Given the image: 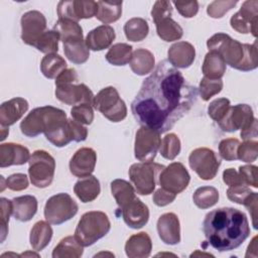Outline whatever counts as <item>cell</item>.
Instances as JSON below:
<instances>
[{
    "label": "cell",
    "mask_w": 258,
    "mask_h": 258,
    "mask_svg": "<svg viewBox=\"0 0 258 258\" xmlns=\"http://www.w3.org/2000/svg\"><path fill=\"white\" fill-rule=\"evenodd\" d=\"M158 178L163 189L177 195L187 187L190 175L182 163L172 162L161 170Z\"/></svg>",
    "instance_id": "12"
},
{
    "label": "cell",
    "mask_w": 258,
    "mask_h": 258,
    "mask_svg": "<svg viewBox=\"0 0 258 258\" xmlns=\"http://www.w3.org/2000/svg\"><path fill=\"white\" fill-rule=\"evenodd\" d=\"M132 46L127 43L113 44L106 53V59L113 66H125L132 56Z\"/></svg>",
    "instance_id": "39"
},
{
    "label": "cell",
    "mask_w": 258,
    "mask_h": 258,
    "mask_svg": "<svg viewBox=\"0 0 258 258\" xmlns=\"http://www.w3.org/2000/svg\"><path fill=\"white\" fill-rule=\"evenodd\" d=\"M223 89L222 80H211L208 78H203L200 83L199 92L201 98L204 101H209L213 96L219 94Z\"/></svg>",
    "instance_id": "43"
},
{
    "label": "cell",
    "mask_w": 258,
    "mask_h": 258,
    "mask_svg": "<svg viewBox=\"0 0 258 258\" xmlns=\"http://www.w3.org/2000/svg\"><path fill=\"white\" fill-rule=\"evenodd\" d=\"M238 3V1L233 0H218L213 1L209 4L207 8V13L213 17V18H221L223 17L229 10H231L235 5Z\"/></svg>",
    "instance_id": "48"
},
{
    "label": "cell",
    "mask_w": 258,
    "mask_h": 258,
    "mask_svg": "<svg viewBox=\"0 0 258 258\" xmlns=\"http://www.w3.org/2000/svg\"><path fill=\"white\" fill-rule=\"evenodd\" d=\"M97 9V2L92 0L59 1L57 4V15L58 19H70L78 22L81 19H88L96 16Z\"/></svg>",
    "instance_id": "15"
},
{
    "label": "cell",
    "mask_w": 258,
    "mask_h": 258,
    "mask_svg": "<svg viewBox=\"0 0 258 258\" xmlns=\"http://www.w3.org/2000/svg\"><path fill=\"white\" fill-rule=\"evenodd\" d=\"M152 242L149 235L140 232L132 235L125 244V253L129 258H145L151 253Z\"/></svg>",
    "instance_id": "25"
},
{
    "label": "cell",
    "mask_w": 258,
    "mask_h": 258,
    "mask_svg": "<svg viewBox=\"0 0 258 258\" xmlns=\"http://www.w3.org/2000/svg\"><path fill=\"white\" fill-rule=\"evenodd\" d=\"M158 36L164 41H174L181 38L183 30L181 26L171 17H166L155 23Z\"/></svg>",
    "instance_id": "35"
},
{
    "label": "cell",
    "mask_w": 258,
    "mask_h": 258,
    "mask_svg": "<svg viewBox=\"0 0 258 258\" xmlns=\"http://www.w3.org/2000/svg\"><path fill=\"white\" fill-rule=\"evenodd\" d=\"M197 97V88L167 60H161L143 81L131 111L138 124L161 134L189 112Z\"/></svg>",
    "instance_id": "1"
},
{
    "label": "cell",
    "mask_w": 258,
    "mask_h": 258,
    "mask_svg": "<svg viewBox=\"0 0 258 258\" xmlns=\"http://www.w3.org/2000/svg\"><path fill=\"white\" fill-rule=\"evenodd\" d=\"M164 168L162 164L151 162L134 163L129 168V177L135 186L137 194L148 196L153 192L156 186L159 173Z\"/></svg>",
    "instance_id": "8"
},
{
    "label": "cell",
    "mask_w": 258,
    "mask_h": 258,
    "mask_svg": "<svg viewBox=\"0 0 258 258\" xmlns=\"http://www.w3.org/2000/svg\"><path fill=\"white\" fill-rule=\"evenodd\" d=\"M55 97L67 105L90 104L93 105L94 94L85 85L79 83H68L55 85Z\"/></svg>",
    "instance_id": "17"
},
{
    "label": "cell",
    "mask_w": 258,
    "mask_h": 258,
    "mask_svg": "<svg viewBox=\"0 0 258 258\" xmlns=\"http://www.w3.org/2000/svg\"><path fill=\"white\" fill-rule=\"evenodd\" d=\"M157 232L161 241L167 245H176L180 242V225L174 213H165L158 218Z\"/></svg>",
    "instance_id": "20"
},
{
    "label": "cell",
    "mask_w": 258,
    "mask_h": 258,
    "mask_svg": "<svg viewBox=\"0 0 258 258\" xmlns=\"http://www.w3.org/2000/svg\"><path fill=\"white\" fill-rule=\"evenodd\" d=\"M6 185L11 190L20 191L28 187V178L24 173H14L6 178Z\"/></svg>",
    "instance_id": "54"
},
{
    "label": "cell",
    "mask_w": 258,
    "mask_h": 258,
    "mask_svg": "<svg viewBox=\"0 0 258 258\" xmlns=\"http://www.w3.org/2000/svg\"><path fill=\"white\" fill-rule=\"evenodd\" d=\"M119 211L125 224L132 229L142 228L149 220L148 207L137 197Z\"/></svg>",
    "instance_id": "19"
},
{
    "label": "cell",
    "mask_w": 258,
    "mask_h": 258,
    "mask_svg": "<svg viewBox=\"0 0 258 258\" xmlns=\"http://www.w3.org/2000/svg\"><path fill=\"white\" fill-rule=\"evenodd\" d=\"M28 110V102L20 97L8 100L0 106V123L9 127L16 123Z\"/></svg>",
    "instance_id": "23"
},
{
    "label": "cell",
    "mask_w": 258,
    "mask_h": 258,
    "mask_svg": "<svg viewBox=\"0 0 258 258\" xmlns=\"http://www.w3.org/2000/svg\"><path fill=\"white\" fill-rule=\"evenodd\" d=\"M0 179H1V188H0V191H3V190H4V188H5V186L7 187V185H6V184H4V180H5V179H4V177H3L2 175L0 176Z\"/></svg>",
    "instance_id": "61"
},
{
    "label": "cell",
    "mask_w": 258,
    "mask_h": 258,
    "mask_svg": "<svg viewBox=\"0 0 258 258\" xmlns=\"http://www.w3.org/2000/svg\"><path fill=\"white\" fill-rule=\"evenodd\" d=\"M230 107H231V104L229 99L219 98L210 103L208 107V114L214 121L218 123L226 116Z\"/></svg>",
    "instance_id": "45"
},
{
    "label": "cell",
    "mask_w": 258,
    "mask_h": 258,
    "mask_svg": "<svg viewBox=\"0 0 258 258\" xmlns=\"http://www.w3.org/2000/svg\"><path fill=\"white\" fill-rule=\"evenodd\" d=\"M21 39L25 44L34 46L38 38L46 31V19L37 10L25 12L20 20Z\"/></svg>",
    "instance_id": "16"
},
{
    "label": "cell",
    "mask_w": 258,
    "mask_h": 258,
    "mask_svg": "<svg viewBox=\"0 0 258 258\" xmlns=\"http://www.w3.org/2000/svg\"><path fill=\"white\" fill-rule=\"evenodd\" d=\"M30 158L29 150L20 144L8 142L0 145V167L22 165Z\"/></svg>",
    "instance_id": "21"
},
{
    "label": "cell",
    "mask_w": 258,
    "mask_h": 258,
    "mask_svg": "<svg viewBox=\"0 0 258 258\" xmlns=\"http://www.w3.org/2000/svg\"><path fill=\"white\" fill-rule=\"evenodd\" d=\"M69 124L72 132L73 141L82 142L87 139L88 136V129L81 123L77 122L74 119H69Z\"/></svg>",
    "instance_id": "55"
},
{
    "label": "cell",
    "mask_w": 258,
    "mask_h": 258,
    "mask_svg": "<svg viewBox=\"0 0 258 258\" xmlns=\"http://www.w3.org/2000/svg\"><path fill=\"white\" fill-rule=\"evenodd\" d=\"M53 30L58 33L62 42L74 38H83V29L81 25L70 19H58L53 26Z\"/></svg>",
    "instance_id": "38"
},
{
    "label": "cell",
    "mask_w": 258,
    "mask_h": 258,
    "mask_svg": "<svg viewBox=\"0 0 258 258\" xmlns=\"http://www.w3.org/2000/svg\"><path fill=\"white\" fill-rule=\"evenodd\" d=\"M252 192L253 191L248 187V185L239 184L229 186V188L227 189V197L230 201L239 205H243Z\"/></svg>",
    "instance_id": "49"
},
{
    "label": "cell",
    "mask_w": 258,
    "mask_h": 258,
    "mask_svg": "<svg viewBox=\"0 0 258 258\" xmlns=\"http://www.w3.org/2000/svg\"><path fill=\"white\" fill-rule=\"evenodd\" d=\"M257 202H258V195L257 192L253 191L243 204L251 215L254 229H257Z\"/></svg>",
    "instance_id": "57"
},
{
    "label": "cell",
    "mask_w": 258,
    "mask_h": 258,
    "mask_svg": "<svg viewBox=\"0 0 258 258\" xmlns=\"http://www.w3.org/2000/svg\"><path fill=\"white\" fill-rule=\"evenodd\" d=\"M98 9L96 18L104 24H109L117 21L122 14V1L109 2V1H98Z\"/></svg>",
    "instance_id": "34"
},
{
    "label": "cell",
    "mask_w": 258,
    "mask_h": 258,
    "mask_svg": "<svg viewBox=\"0 0 258 258\" xmlns=\"http://www.w3.org/2000/svg\"><path fill=\"white\" fill-rule=\"evenodd\" d=\"M74 191L82 203L93 202L100 195V181L96 176L92 174L82 177L75 183Z\"/></svg>",
    "instance_id": "27"
},
{
    "label": "cell",
    "mask_w": 258,
    "mask_h": 258,
    "mask_svg": "<svg viewBox=\"0 0 258 258\" xmlns=\"http://www.w3.org/2000/svg\"><path fill=\"white\" fill-rule=\"evenodd\" d=\"M93 107L111 122H120L127 116L126 104L112 86L102 89L94 97Z\"/></svg>",
    "instance_id": "6"
},
{
    "label": "cell",
    "mask_w": 258,
    "mask_h": 258,
    "mask_svg": "<svg viewBox=\"0 0 258 258\" xmlns=\"http://www.w3.org/2000/svg\"><path fill=\"white\" fill-rule=\"evenodd\" d=\"M202 71L205 78L211 80H221L226 73V62L216 51H209L205 56Z\"/></svg>",
    "instance_id": "31"
},
{
    "label": "cell",
    "mask_w": 258,
    "mask_h": 258,
    "mask_svg": "<svg viewBox=\"0 0 258 258\" xmlns=\"http://www.w3.org/2000/svg\"><path fill=\"white\" fill-rule=\"evenodd\" d=\"M172 3L176 7L178 13L185 18H191L196 16L199 11L198 1H173Z\"/></svg>",
    "instance_id": "53"
},
{
    "label": "cell",
    "mask_w": 258,
    "mask_h": 258,
    "mask_svg": "<svg viewBox=\"0 0 258 258\" xmlns=\"http://www.w3.org/2000/svg\"><path fill=\"white\" fill-rule=\"evenodd\" d=\"M97 162V153L90 147L80 148L70 160V171L77 177L89 176L93 173Z\"/></svg>",
    "instance_id": "18"
},
{
    "label": "cell",
    "mask_w": 258,
    "mask_h": 258,
    "mask_svg": "<svg viewBox=\"0 0 258 258\" xmlns=\"http://www.w3.org/2000/svg\"><path fill=\"white\" fill-rule=\"evenodd\" d=\"M240 145V141L236 138L223 139L219 144V153L221 157L227 161L238 159L237 150Z\"/></svg>",
    "instance_id": "47"
},
{
    "label": "cell",
    "mask_w": 258,
    "mask_h": 258,
    "mask_svg": "<svg viewBox=\"0 0 258 258\" xmlns=\"http://www.w3.org/2000/svg\"><path fill=\"white\" fill-rule=\"evenodd\" d=\"M257 119L254 117L252 108L247 104H237L230 107L226 116L218 122L219 127L225 132H235L239 129L245 130Z\"/></svg>",
    "instance_id": "13"
},
{
    "label": "cell",
    "mask_w": 258,
    "mask_h": 258,
    "mask_svg": "<svg viewBox=\"0 0 258 258\" xmlns=\"http://www.w3.org/2000/svg\"><path fill=\"white\" fill-rule=\"evenodd\" d=\"M203 231L207 242L220 252L238 248L250 235L246 215L234 208H219L208 213Z\"/></svg>",
    "instance_id": "2"
},
{
    "label": "cell",
    "mask_w": 258,
    "mask_h": 258,
    "mask_svg": "<svg viewBox=\"0 0 258 258\" xmlns=\"http://www.w3.org/2000/svg\"><path fill=\"white\" fill-rule=\"evenodd\" d=\"M83 246L76 237L68 236L59 241L52 251L53 258H79L83 255Z\"/></svg>",
    "instance_id": "33"
},
{
    "label": "cell",
    "mask_w": 258,
    "mask_h": 258,
    "mask_svg": "<svg viewBox=\"0 0 258 258\" xmlns=\"http://www.w3.org/2000/svg\"><path fill=\"white\" fill-rule=\"evenodd\" d=\"M124 33L126 38L130 41H141L149 32V26L145 19L140 17H134L129 19L124 24Z\"/></svg>",
    "instance_id": "37"
},
{
    "label": "cell",
    "mask_w": 258,
    "mask_h": 258,
    "mask_svg": "<svg viewBox=\"0 0 258 258\" xmlns=\"http://www.w3.org/2000/svg\"><path fill=\"white\" fill-rule=\"evenodd\" d=\"M192 201L198 208L209 209L218 203L219 191L214 186H201L194 192Z\"/></svg>",
    "instance_id": "40"
},
{
    "label": "cell",
    "mask_w": 258,
    "mask_h": 258,
    "mask_svg": "<svg viewBox=\"0 0 258 258\" xmlns=\"http://www.w3.org/2000/svg\"><path fill=\"white\" fill-rule=\"evenodd\" d=\"M63 52L68 59L76 64L86 62L90 56V49L84 38H74L63 42Z\"/></svg>",
    "instance_id": "30"
},
{
    "label": "cell",
    "mask_w": 258,
    "mask_h": 258,
    "mask_svg": "<svg viewBox=\"0 0 258 258\" xmlns=\"http://www.w3.org/2000/svg\"><path fill=\"white\" fill-rule=\"evenodd\" d=\"M68 83H79V77L75 69H66L55 79V85Z\"/></svg>",
    "instance_id": "59"
},
{
    "label": "cell",
    "mask_w": 258,
    "mask_h": 258,
    "mask_svg": "<svg viewBox=\"0 0 258 258\" xmlns=\"http://www.w3.org/2000/svg\"><path fill=\"white\" fill-rule=\"evenodd\" d=\"M207 46L210 51L219 53L226 64L233 69L249 72L258 66L257 41L253 44L241 43L229 34L219 32L207 40Z\"/></svg>",
    "instance_id": "3"
},
{
    "label": "cell",
    "mask_w": 258,
    "mask_h": 258,
    "mask_svg": "<svg viewBox=\"0 0 258 258\" xmlns=\"http://www.w3.org/2000/svg\"><path fill=\"white\" fill-rule=\"evenodd\" d=\"M67 62L63 57L56 53H49L42 57L40 71L47 79H56V77L67 69Z\"/></svg>",
    "instance_id": "36"
},
{
    "label": "cell",
    "mask_w": 258,
    "mask_h": 258,
    "mask_svg": "<svg viewBox=\"0 0 258 258\" xmlns=\"http://www.w3.org/2000/svg\"><path fill=\"white\" fill-rule=\"evenodd\" d=\"M160 145V133L151 128L141 126L135 135V157L141 162H151L154 160Z\"/></svg>",
    "instance_id": "11"
},
{
    "label": "cell",
    "mask_w": 258,
    "mask_h": 258,
    "mask_svg": "<svg viewBox=\"0 0 258 258\" xmlns=\"http://www.w3.org/2000/svg\"><path fill=\"white\" fill-rule=\"evenodd\" d=\"M52 238V229L46 221H38L34 224L30 231V245L35 251L43 250Z\"/></svg>",
    "instance_id": "29"
},
{
    "label": "cell",
    "mask_w": 258,
    "mask_h": 258,
    "mask_svg": "<svg viewBox=\"0 0 258 258\" xmlns=\"http://www.w3.org/2000/svg\"><path fill=\"white\" fill-rule=\"evenodd\" d=\"M129 63L134 74L138 76H145L153 71L155 58L151 51L145 48H138L133 51Z\"/></svg>",
    "instance_id": "28"
},
{
    "label": "cell",
    "mask_w": 258,
    "mask_h": 258,
    "mask_svg": "<svg viewBox=\"0 0 258 258\" xmlns=\"http://www.w3.org/2000/svg\"><path fill=\"white\" fill-rule=\"evenodd\" d=\"M67 122L64 111L52 106H43L28 113L20 123V130L27 137L32 138L44 133L47 138L62 128Z\"/></svg>",
    "instance_id": "4"
},
{
    "label": "cell",
    "mask_w": 258,
    "mask_h": 258,
    "mask_svg": "<svg viewBox=\"0 0 258 258\" xmlns=\"http://www.w3.org/2000/svg\"><path fill=\"white\" fill-rule=\"evenodd\" d=\"M111 229L108 216L100 211L85 213L78 223L75 237L83 247H89L106 236Z\"/></svg>",
    "instance_id": "5"
},
{
    "label": "cell",
    "mask_w": 258,
    "mask_h": 258,
    "mask_svg": "<svg viewBox=\"0 0 258 258\" xmlns=\"http://www.w3.org/2000/svg\"><path fill=\"white\" fill-rule=\"evenodd\" d=\"M37 212V200L35 197L25 195L12 200V216L20 222L30 221Z\"/></svg>",
    "instance_id": "26"
},
{
    "label": "cell",
    "mask_w": 258,
    "mask_h": 258,
    "mask_svg": "<svg viewBox=\"0 0 258 258\" xmlns=\"http://www.w3.org/2000/svg\"><path fill=\"white\" fill-rule=\"evenodd\" d=\"M188 163L190 168L204 180L213 179L221 165L215 151L207 147L192 150L188 156Z\"/></svg>",
    "instance_id": "10"
},
{
    "label": "cell",
    "mask_w": 258,
    "mask_h": 258,
    "mask_svg": "<svg viewBox=\"0 0 258 258\" xmlns=\"http://www.w3.org/2000/svg\"><path fill=\"white\" fill-rule=\"evenodd\" d=\"M71 115L74 120L83 125H90L94 120V111L90 104H80L74 106L71 110Z\"/></svg>",
    "instance_id": "46"
},
{
    "label": "cell",
    "mask_w": 258,
    "mask_h": 258,
    "mask_svg": "<svg viewBox=\"0 0 258 258\" xmlns=\"http://www.w3.org/2000/svg\"><path fill=\"white\" fill-rule=\"evenodd\" d=\"M28 174L31 183L39 188L50 185L54 176L55 160L45 150H36L28 160Z\"/></svg>",
    "instance_id": "7"
},
{
    "label": "cell",
    "mask_w": 258,
    "mask_h": 258,
    "mask_svg": "<svg viewBox=\"0 0 258 258\" xmlns=\"http://www.w3.org/2000/svg\"><path fill=\"white\" fill-rule=\"evenodd\" d=\"M79 207L73 198L66 192L50 197L44 207V218L52 225H60L71 220L77 213Z\"/></svg>",
    "instance_id": "9"
},
{
    "label": "cell",
    "mask_w": 258,
    "mask_h": 258,
    "mask_svg": "<svg viewBox=\"0 0 258 258\" xmlns=\"http://www.w3.org/2000/svg\"><path fill=\"white\" fill-rule=\"evenodd\" d=\"M242 177L244 184L258 187V167L255 165H243L238 171Z\"/></svg>",
    "instance_id": "52"
},
{
    "label": "cell",
    "mask_w": 258,
    "mask_h": 258,
    "mask_svg": "<svg viewBox=\"0 0 258 258\" xmlns=\"http://www.w3.org/2000/svg\"><path fill=\"white\" fill-rule=\"evenodd\" d=\"M111 192L118 205V210L122 209L136 198L135 188L125 179H114L111 182Z\"/></svg>",
    "instance_id": "32"
},
{
    "label": "cell",
    "mask_w": 258,
    "mask_h": 258,
    "mask_svg": "<svg viewBox=\"0 0 258 258\" xmlns=\"http://www.w3.org/2000/svg\"><path fill=\"white\" fill-rule=\"evenodd\" d=\"M231 27L240 33H251L257 37L258 24V1H245L240 10L230 19Z\"/></svg>",
    "instance_id": "14"
},
{
    "label": "cell",
    "mask_w": 258,
    "mask_h": 258,
    "mask_svg": "<svg viewBox=\"0 0 258 258\" xmlns=\"http://www.w3.org/2000/svg\"><path fill=\"white\" fill-rule=\"evenodd\" d=\"M167 57L172 67L186 69L190 67L195 60L196 49L194 45L187 41H178L169 47Z\"/></svg>",
    "instance_id": "22"
},
{
    "label": "cell",
    "mask_w": 258,
    "mask_h": 258,
    "mask_svg": "<svg viewBox=\"0 0 258 258\" xmlns=\"http://www.w3.org/2000/svg\"><path fill=\"white\" fill-rule=\"evenodd\" d=\"M176 198V195L169 192L165 189H163L162 187L158 188L155 190V192L153 194V198L152 201L153 203L158 206V207H164L169 205L170 203H172Z\"/></svg>",
    "instance_id": "56"
},
{
    "label": "cell",
    "mask_w": 258,
    "mask_h": 258,
    "mask_svg": "<svg viewBox=\"0 0 258 258\" xmlns=\"http://www.w3.org/2000/svg\"><path fill=\"white\" fill-rule=\"evenodd\" d=\"M0 131H1V132H0V133H1V138H0V140L3 141V140L6 138V136L8 135V133H9L8 127L1 125V130H0Z\"/></svg>",
    "instance_id": "60"
},
{
    "label": "cell",
    "mask_w": 258,
    "mask_h": 258,
    "mask_svg": "<svg viewBox=\"0 0 258 258\" xmlns=\"http://www.w3.org/2000/svg\"><path fill=\"white\" fill-rule=\"evenodd\" d=\"M162 157L168 160L174 159L180 152V140L174 133L165 135L161 141L159 148Z\"/></svg>",
    "instance_id": "42"
},
{
    "label": "cell",
    "mask_w": 258,
    "mask_h": 258,
    "mask_svg": "<svg viewBox=\"0 0 258 258\" xmlns=\"http://www.w3.org/2000/svg\"><path fill=\"white\" fill-rule=\"evenodd\" d=\"M258 156V142L256 140H245L240 143L237 150L238 159L251 163L257 159Z\"/></svg>",
    "instance_id": "44"
},
{
    "label": "cell",
    "mask_w": 258,
    "mask_h": 258,
    "mask_svg": "<svg viewBox=\"0 0 258 258\" xmlns=\"http://www.w3.org/2000/svg\"><path fill=\"white\" fill-rule=\"evenodd\" d=\"M115 37L116 33L114 28L110 25L103 24L91 30L88 33L85 42L89 49L99 51L108 48L112 44Z\"/></svg>",
    "instance_id": "24"
},
{
    "label": "cell",
    "mask_w": 258,
    "mask_h": 258,
    "mask_svg": "<svg viewBox=\"0 0 258 258\" xmlns=\"http://www.w3.org/2000/svg\"><path fill=\"white\" fill-rule=\"evenodd\" d=\"M172 3L170 1L158 0L154 3L151 10V17L154 23H157L163 18L170 17L172 14Z\"/></svg>",
    "instance_id": "50"
},
{
    "label": "cell",
    "mask_w": 258,
    "mask_h": 258,
    "mask_svg": "<svg viewBox=\"0 0 258 258\" xmlns=\"http://www.w3.org/2000/svg\"><path fill=\"white\" fill-rule=\"evenodd\" d=\"M60 40L58 33L55 30H46L35 42L34 47L40 52L49 54L56 53L58 50V41Z\"/></svg>",
    "instance_id": "41"
},
{
    "label": "cell",
    "mask_w": 258,
    "mask_h": 258,
    "mask_svg": "<svg viewBox=\"0 0 258 258\" xmlns=\"http://www.w3.org/2000/svg\"><path fill=\"white\" fill-rule=\"evenodd\" d=\"M223 180H224V182H225L227 185H229V186L244 184L240 173H239L235 168H228V169H225L224 172H223ZM245 185H246V184H245Z\"/></svg>",
    "instance_id": "58"
},
{
    "label": "cell",
    "mask_w": 258,
    "mask_h": 258,
    "mask_svg": "<svg viewBox=\"0 0 258 258\" xmlns=\"http://www.w3.org/2000/svg\"><path fill=\"white\" fill-rule=\"evenodd\" d=\"M1 205V242H4L8 233V223L10 215H12V201L6 198L0 199Z\"/></svg>",
    "instance_id": "51"
}]
</instances>
